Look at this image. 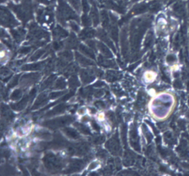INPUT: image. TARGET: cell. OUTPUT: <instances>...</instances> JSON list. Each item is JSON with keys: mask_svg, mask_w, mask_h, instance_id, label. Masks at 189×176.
I'll use <instances>...</instances> for the list:
<instances>
[{"mask_svg": "<svg viewBox=\"0 0 189 176\" xmlns=\"http://www.w3.org/2000/svg\"><path fill=\"white\" fill-rule=\"evenodd\" d=\"M20 96H21V92L20 91V90H16L15 92L13 93V95H12V98H13V99H15V100H18V99H20Z\"/></svg>", "mask_w": 189, "mask_h": 176, "instance_id": "obj_8", "label": "cell"}, {"mask_svg": "<svg viewBox=\"0 0 189 176\" xmlns=\"http://www.w3.org/2000/svg\"><path fill=\"white\" fill-rule=\"evenodd\" d=\"M98 47H99V49L101 50V52L102 53L103 55H105L107 57H111V56H112V54H111L109 48H108L106 46H105V45L103 44V43L99 42V43H98Z\"/></svg>", "mask_w": 189, "mask_h": 176, "instance_id": "obj_1", "label": "cell"}, {"mask_svg": "<svg viewBox=\"0 0 189 176\" xmlns=\"http://www.w3.org/2000/svg\"><path fill=\"white\" fill-rule=\"evenodd\" d=\"M65 85H66L65 82H64L63 80H59V81H57V82H56L55 87H56V88H64V87H65Z\"/></svg>", "mask_w": 189, "mask_h": 176, "instance_id": "obj_9", "label": "cell"}, {"mask_svg": "<svg viewBox=\"0 0 189 176\" xmlns=\"http://www.w3.org/2000/svg\"><path fill=\"white\" fill-rule=\"evenodd\" d=\"M154 77H155V75L153 74V73L149 72V73H147V75H146V78H147L148 80H149V81H152L153 78H154Z\"/></svg>", "mask_w": 189, "mask_h": 176, "instance_id": "obj_10", "label": "cell"}, {"mask_svg": "<svg viewBox=\"0 0 189 176\" xmlns=\"http://www.w3.org/2000/svg\"><path fill=\"white\" fill-rule=\"evenodd\" d=\"M81 77H82V79L84 82H91V81L94 79L93 77L91 75H89V74H88L86 71L81 73Z\"/></svg>", "mask_w": 189, "mask_h": 176, "instance_id": "obj_4", "label": "cell"}, {"mask_svg": "<svg viewBox=\"0 0 189 176\" xmlns=\"http://www.w3.org/2000/svg\"><path fill=\"white\" fill-rule=\"evenodd\" d=\"M42 64L41 63H34V64H29L23 67V70H37L41 68Z\"/></svg>", "mask_w": 189, "mask_h": 176, "instance_id": "obj_5", "label": "cell"}, {"mask_svg": "<svg viewBox=\"0 0 189 176\" xmlns=\"http://www.w3.org/2000/svg\"><path fill=\"white\" fill-rule=\"evenodd\" d=\"M80 50L83 53H84V55L88 56H89V57L94 58L93 52H92L91 50H89V49H88L87 47H85V46H80Z\"/></svg>", "mask_w": 189, "mask_h": 176, "instance_id": "obj_3", "label": "cell"}, {"mask_svg": "<svg viewBox=\"0 0 189 176\" xmlns=\"http://www.w3.org/2000/svg\"><path fill=\"white\" fill-rule=\"evenodd\" d=\"M66 133H67L70 137H71V138L73 139H77L78 137L77 132L76 131L71 129V128H67V129H66Z\"/></svg>", "mask_w": 189, "mask_h": 176, "instance_id": "obj_6", "label": "cell"}, {"mask_svg": "<svg viewBox=\"0 0 189 176\" xmlns=\"http://www.w3.org/2000/svg\"><path fill=\"white\" fill-rule=\"evenodd\" d=\"M77 55V59L78 60V62L83 65H91L92 64V62H91L88 59L84 56H81L78 53H76Z\"/></svg>", "mask_w": 189, "mask_h": 176, "instance_id": "obj_2", "label": "cell"}, {"mask_svg": "<svg viewBox=\"0 0 189 176\" xmlns=\"http://www.w3.org/2000/svg\"><path fill=\"white\" fill-rule=\"evenodd\" d=\"M68 1L71 2L73 7H74L77 10H78L79 8H80V4H79L78 0H68Z\"/></svg>", "mask_w": 189, "mask_h": 176, "instance_id": "obj_7", "label": "cell"}]
</instances>
